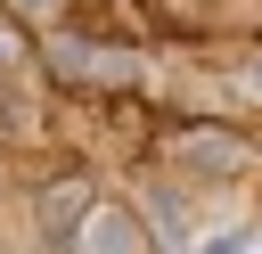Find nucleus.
I'll return each instance as SVG.
<instances>
[{
  "label": "nucleus",
  "instance_id": "1",
  "mask_svg": "<svg viewBox=\"0 0 262 254\" xmlns=\"http://www.w3.org/2000/svg\"><path fill=\"white\" fill-rule=\"evenodd\" d=\"M57 8H66V0H16V16H41V25H49Z\"/></svg>",
  "mask_w": 262,
  "mask_h": 254
}]
</instances>
